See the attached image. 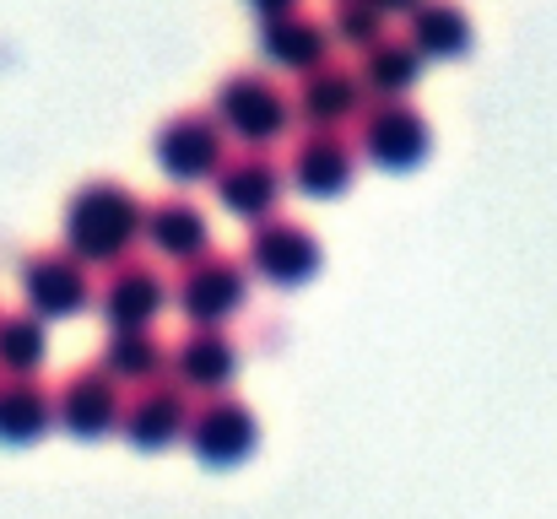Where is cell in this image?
Here are the masks:
<instances>
[{"instance_id":"4fadbf2b","label":"cell","mask_w":557,"mask_h":519,"mask_svg":"<svg viewBox=\"0 0 557 519\" xmlns=\"http://www.w3.org/2000/svg\"><path fill=\"white\" fill-rule=\"evenodd\" d=\"M260 49H265V60H271V65L314 71V65L331 54V27H325V22H314V16H304V11L293 5V11L265 16V27H260Z\"/></svg>"},{"instance_id":"8992f818","label":"cell","mask_w":557,"mask_h":519,"mask_svg":"<svg viewBox=\"0 0 557 519\" xmlns=\"http://www.w3.org/2000/svg\"><path fill=\"white\" fill-rule=\"evenodd\" d=\"M152 152H158V163L174 173L180 184L211 178L222 169V125H216V114H174L158 131Z\"/></svg>"},{"instance_id":"cb8c5ba5","label":"cell","mask_w":557,"mask_h":519,"mask_svg":"<svg viewBox=\"0 0 557 519\" xmlns=\"http://www.w3.org/2000/svg\"><path fill=\"white\" fill-rule=\"evenodd\" d=\"M249 5H255L260 16H276V11H293L298 0H249Z\"/></svg>"},{"instance_id":"30bf717a","label":"cell","mask_w":557,"mask_h":519,"mask_svg":"<svg viewBox=\"0 0 557 519\" xmlns=\"http://www.w3.org/2000/svg\"><path fill=\"white\" fill-rule=\"evenodd\" d=\"M22 293L38 314L60 320V314H76L92 287H87V271H82L76 255H33L22 265Z\"/></svg>"},{"instance_id":"d6986e66","label":"cell","mask_w":557,"mask_h":519,"mask_svg":"<svg viewBox=\"0 0 557 519\" xmlns=\"http://www.w3.org/2000/svg\"><path fill=\"white\" fill-rule=\"evenodd\" d=\"M141 233L152 238V249L158 255H169V260H195L200 249H206V217L189 206V200H163V206H152V211H141Z\"/></svg>"},{"instance_id":"7402d4cb","label":"cell","mask_w":557,"mask_h":519,"mask_svg":"<svg viewBox=\"0 0 557 519\" xmlns=\"http://www.w3.org/2000/svg\"><path fill=\"white\" fill-rule=\"evenodd\" d=\"M44 320L38 314H5L0 320V368H11V373H33L38 362H44Z\"/></svg>"},{"instance_id":"6da1fadb","label":"cell","mask_w":557,"mask_h":519,"mask_svg":"<svg viewBox=\"0 0 557 519\" xmlns=\"http://www.w3.org/2000/svg\"><path fill=\"white\" fill-rule=\"evenodd\" d=\"M141 238V206L125 184H87L65 206V244L76 260H125V249Z\"/></svg>"},{"instance_id":"3957f363","label":"cell","mask_w":557,"mask_h":519,"mask_svg":"<svg viewBox=\"0 0 557 519\" xmlns=\"http://www.w3.org/2000/svg\"><path fill=\"white\" fill-rule=\"evenodd\" d=\"M244 298H249V276L227 255L200 249L180 276V309L189 314V325H222L244 309Z\"/></svg>"},{"instance_id":"7c38bea8","label":"cell","mask_w":557,"mask_h":519,"mask_svg":"<svg viewBox=\"0 0 557 519\" xmlns=\"http://www.w3.org/2000/svg\"><path fill=\"white\" fill-rule=\"evenodd\" d=\"M163 304H169V287H163V276H158L152 265H141V260L114 265V276H109V287H103V320H109L114 331L152 325Z\"/></svg>"},{"instance_id":"7a4b0ae2","label":"cell","mask_w":557,"mask_h":519,"mask_svg":"<svg viewBox=\"0 0 557 519\" xmlns=\"http://www.w3.org/2000/svg\"><path fill=\"white\" fill-rule=\"evenodd\" d=\"M216 125L233 131L249 147H271L287 136L293 125V103L282 87H271L265 76H227L216 92Z\"/></svg>"},{"instance_id":"2e32d148","label":"cell","mask_w":557,"mask_h":519,"mask_svg":"<svg viewBox=\"0 0 557 519\" xmlns=\"http://www.w3.org/2000/svg\"><path fill=\"white\" fill-rule=\"evenodd\" d=\"M411 49L428 60H449V54H466L471 49V22H466V11L460 5H449V0H417L411 11Z\"/></svg>"},{"instance_id":"5b68a950","label":"cell","mask_w":557,"mask_h":519,"mask_svg":"<svg viewBox=\"0 0 557 519\" xmlns=\"http://www.w3.org/2000/svg\"><path fill=\"white\" fill-rule=\"evenodd\" d=\"M120 422H125V438H131L136 449H169L189 422L185 384H180V379H163V373L141 379L136 400L120 406Z\"/></svg>"},{"instance_id":"52a82bcc","label":"cell","mask_w":557,"mask_h":519,"mask_svg":"<svg viewBox=\"0 0 557 519\" xmlns=\"http://www.w3.org/2000/svg\"><path fill=\"white\" fill-rule=\"evenodd\" d=\"M120 379L109 368H82L60 384L54 395V417L65 422V433L76 438H103L114 422H120Z\"/></svg>"},{"instance_id":"ac0fdd59","label":"cell","mask_w":557,"mask_h":519,"mask_svg":"<svg viewBox=\"0 0 557 519\" xmlns=\"http://www.w3.org/2000/svg\"><path fill=\"white\" fill-rule=\"evenodd\" d=\"M417 76H422V54L411 49V38H384V33H379L369 49H363V71H358L363 92L400 98V92L417 87Z\"/></svg>"},{"instance_id":"9a60e30c","label":"cell","mask_w":557,"mask_h":519,"mask_svg":"<svg viewBox=\"0 0 557 519\" xmlns=\"http://www.w3.org/2000/svg\"><path fill=\"white\" fill-rule=\"evenodd\" d=\"M358 103H363V82H358V71H342V65H325V60H320L314 71H304L298 109H304L309 125H342V120L358 114Z\"/></svg>"},{"instance_id":"ba28073f","label":"cell","mask_w":557,"mask_h":519,"mask_svg":"<svg viewBox=\"0 0 557 519\" xmlns=\"http://www.w3.org/2000/svg\"><path fill=\"white\" fill-rule=\"evenodd\" d=\"M249 265L276 287H298L320 271V244L298 222H260L249 238Z\"/></svg>"},{"instance_id":"5bb4252c","label":"cell","mask_w":557,"mask_h":519,"mask_svg":"<svg viewBox=\"0 0 557 519\" xmlns=\"http://www.w3.org/2000/svg\"><path fill=\"white\" fill-rule=\"evenodd\" d=\"M216 178V200L233 211V217H271V206H276V195H282V173L276 163H265V158H238V163H222V169L211 173Z\"/></svg>"},{"instance_id":"e0dca14e","label":"cell","mask_w":557,"mask_h":519,"mask_svg":"<svg viewBox=\"0 0 557 519\" xmlns=\"http://www.w3.org/2000/svg\"><path fill=\"white\" fill-rule=\"evenodd\" d=\"M233 368H238L233 342L216 336V325H195V336L180 342V351H174V373L185 390H222L233 379Z\"/></svg>"},{"instance_id":"603a6c76","label":"cell","mask_w":557,"mask_h":519,"mask_svg":"<svg viewBox=\"0 0 557 519\" xmlns=\"http://www.w3.org/2000/svg\"><path fill=\"white\" fill-rule=\"evenodd\" d=\"M331 27H336V38H342V44H358V49H369L373 38L384 33V11H379V5H369V0H342Z\"/></svg>"},{"instance_id":"277c9868","label":"cell","mask_w":557,"mask_h":519,"mask_svg":"<svg viewBox=\"0 0 557 519\" xmlns=\"http://www.w3.org/2000/svg\"><path fill=\"white\" fill-rule=\"evenodd\" d=\"M185 438H189V449H195V460H206V466H238V460L255 455L260 422L238 400H206L185 422Z\"/></svg>"},{"instance_id":"ffe728a7","label":"cell","mask_w":557,"mask_h":519,"mask_svg":"<svg viewBox=\"0 0 557 519\" xmlns=\"http://www.w3.org/2000/svg\"><path fill=\"white\" fill-rule=\"evenodd\" d=\"M49 422H54V400L27 373L0 384V444H33V438H44Z\"/></svg>"},{"instance_id":"d4e9b609","label":"cell","mask_w":557,"mask_h":519,"mask_svg":"<svg viewBox=\"0 0 557 519\" xmlns=\"http://www.w3.org/2000/svg\"><path fill=\"white\" fill-rule=\"evenodd\" d=\"M369 5H379V11H384V16H400V11H411V5H417V0H369Z\"/></svg>"},{"instance_id":"8fae6325","label":"cell","mask_w":557,"mask_h":519,"mask_svg":"<svg viewBox=\"0 0 557 519\" xmlns=\"http://www.w3.org/2000/svg\"><path fill=\"white\" fill-rule=\"evenodd\" d=\"M293 184L314 200H331L352 184V147L336 136V125H314V136L298 141L293 152Z\"/></svg>"},{"instance_id":"9c48e42d","label":"cell","mask_w":557,"mask_h":519,"mask_svg":"<svg viewBox=\"0 0 557 519\" xmlns=\"http://www.w3.org/2000/svg\"><path fill=\"white\" fill-rule=\"evenodd\" d=\"M363 152H369V163H379L389 173L417 169L428 158V120L417 109L395 103V98L379 103V109L363 114Z\"/></svg>"},{"instance_id":"44dd1931","label":"cell","mask_w":557,"mask_h":519,"mask_svg":"<svg viewBox=\"0 0 557 519\" xmlns=\"http://www.w3.org/2000/svg\"><path fill=\"white\" fill-rule=\"evenodd\" d=\"M103 368L114 373V379H152V373H163V346L158 336H147V325H131V331H114V342L103 351Z\"/></svg>"}]
</instances>
